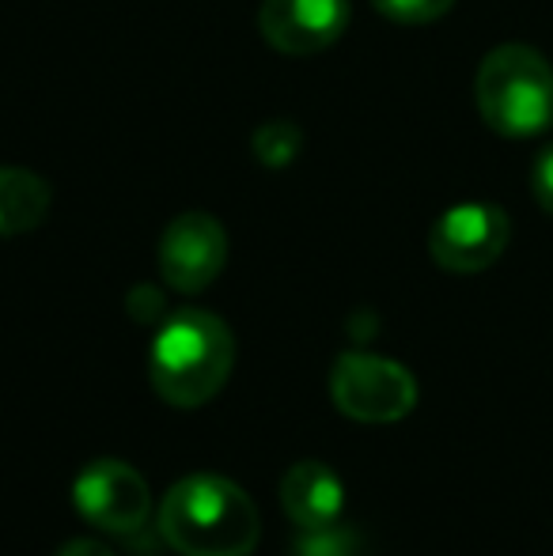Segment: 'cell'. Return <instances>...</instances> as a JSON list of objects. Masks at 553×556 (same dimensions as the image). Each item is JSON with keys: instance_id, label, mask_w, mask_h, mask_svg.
Wrapping results in <instances>:
<instances>
[{"instance_id": "obj_1", "label": "cell", "mask_w": 553, "mask_h": 556, "mask_svg": "<svg viewBox=\"0 0 553 556\" xmlns=\"http://www.w3.org/2000/svg\"><path fill=\"white\" fill-rule=\"evenodd\" d=\"M160 534L183 556H251L262 519L236 481L221 473H190L163 496Z\"/></svg>"}, {"instance_id": "obj_2", "label": "cell", "mask_w": 553, "mask_h": 556, "mask_svg": "<svg viewBox=\"0 0 553 556\" xmlns=\"http://www.w3.org/2000/svg\"><path fill=\"white\" fill-rule=\"evenodd\" d=\"M236 367V337L213 311L186 307L160 326L148 352L152 390L175 409L213 402Z\"/></svg>"}, {"instance_id": "obj_3", "label": "cell", "mask_w": 553, "mask_h": 556, "mask_svg": "<svg viewBox=\"0 0 553 556\" xmlns=\"http://www.w3.org/2000/svg\"><path fill=\"white\" fill-rule=\"evenodd\" d=\"M486 125L501 137H539L553 125V65L531 46H497L474 80Z\"/></svg>"}, {"instance_id": "obj_4", "label": "cell", "mask_w": 553, "mask_h": 556, "mask_svg": "<svg viewBox=\"0 0 553 556\" xmlns=\"http://www.w3.org/2000/svg\"><path fill=\"white\" fill-rule=\"evenodd\" d=\"M330 397L349 420L394 425L417 405V379L402 364L372 352H341L330 371Z\"/></svg>"}, {"instance_id": "obj_5", "label": "cell", "mask_w": 553, "mask_h": 556, "mask_svg": "<svg viewBox=\"0 0 553 556\" xmlns=\"http://www.w3.org/2000/svg\"><path fill=\"white\" fill-rule=\"evenodd\" d=\"M73 504L84 522L106 534H137L152 515V489L122 458H99L80 469L73 484Z\"/></svg>"}, {"instance_id": "obj_6", "label": "cell", "mask_w": 553, "mask_h": 556, "mask_svg": "<svg viewBox=\"0 0 553 556\" xmlns=\"http://www.w3.org/2000/svg\"><path fill=\"white\" fill-rule=\"evenodd\" d=\"M512 239L508 213L489 201L455 205L428 231V254L448 273H481L504 254Z\"/></svg>"}, {"instance_id": "obj_7", "label": "cell", "mask_w": 553, "mask_h": 556, "mask_svg": "<svg viewBox=\"0 0 553 556\" xmlns=\"http://www.w3.org/2000/svg\"><path fill=\"white\" fill-rule=\"evenodd\" d=\"M228 262V235L216 216L183 213L167 224L160 239V273L167 288L183 295H198L221 277Z\"/></svg>"}, {"instance_id": "obj_8", "label": "cell", "mask_w": 553, "mask_h": 556, "mask_svg": "<svg viewBox=\"0 0 553 556\" xmlns=\"http://www.w3.org/2000/svg\"><path fill=\"white\" fill-rule=\"evenodd\" d=\"M349 20V0H266L259 12V30L288 58H311L330 50L345 35Z\"/></svg>"}, {"instance_id": "obj_9", "label": "cell", "mask_w": 553, "mask_h": 556, "mask_svg": "<svg viewBox=\"0 0 553 556\" xmlns=\"http://www.w3.org/2000/svg\"><path fill=\"white\" fill-rule=\"evenodd\" d=\"M280 504L285 515L300 527H326L341 519L345 507V484L326 462H296L280 477Z\"/></svg>"}, {"instance_id": "obj_10", "label": "cell", "mask_w": 553, "mask_h": 556, "mask_svg": "<svg viewBox=\"0 0 553 556\" xmlns=\"http://www.w3.org/2000/svg\"><path fill=\"white\" fill-rule=\"evenodd\" d=\"M50 213V186L23 167H0V239L35 231Z\"/></svg>"}, {"instance_id": "obj_11", "label": "cell", "mask_w": 553, "mask_h": 556, "mask_svg": "<svg viewBox=\"0 0 553 556\" xmlns=\"http://www.w3.org/2000/svg\"><path fill=\"white\" fill-rule=\"evenodd\" d=\"M292 556H364V542L345 522H326V527H300L292 538Z\"/></svg>"}, {"instance_id": "obj_12", "label": "cell", "mask_w": 553, "mask_h": 556, "mask_svg": "<svg viewBox=\"0 0 553 556\" xmlns=\"http://www.w3.org/2000/svg\"><path fill=\"white\" fill-rule=\"evenodd\" d=\"M251 148L266 167H288L303 152V129L296 122H262L251 137Z\"/></svg>"}, {"instance_id": "obj_13", "label": "cell", "mask_w": 553, "mask_h": 556, "mask_svg": "<svg viewBox=\"0 0 553 556\" xmlns=\"http://www.w3.org/2000/svg\"><path fill=\"white\" fill-rule=\"evenodd\" d=\"M451 4L455 0H372V8L394 23H432L448 15Z\"/></svg>"}, {"instance_id": "obj_14", "label": "cell", "mask_w": 553, "mask_h": 556, "mask_svg": "<svg viewBox=\"0 0 553 556\" xmlns=\"http://www.w3.org/2000/svg\"><path fill=\"white\" fill-rule=\"evenodd\" d=\"M531 193L542 208L553 216V144L542 148L531 163Z\"/></svg>"}, {"instance_id": "obj_15", "label": "cell", "mask_w": 553, "mask_h": 556, "mask_svg": "<svg viewBox=\"0 0 553 556\" xmlns=\"http://www.w3.org/2000/svg\"><path fill=\"white\" fill-rule=\"evenodd\" d=\"M58 556H114V553L103 542H96V538H73V542L61 545Z\"/></svg>"}]
</instances>
